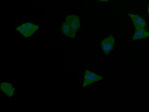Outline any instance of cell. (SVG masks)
<instances>
[{
	"label": "cell",
	"mask_w": 149,
	"mask_h": 112,
	"mask_svg": "<svg viewBox=\"0 0 149 112\" xmlns=\"http://www.w3.org/2000/svg\"><path fill=\"white\" fill-rule=\"evenodd\" d=\"M84 74L85 77L82 86L83 88L91 84L102 80L103 79L101 76L97 75L93 72H91L87 70H85Z\"/></svg>",
	"instance_id": "7a4b0ae2"
},
{
	"label": "cell",
	"mask_w": 149,
	"mask_h": 112,
	"mask_svg": "<svg viewBox=\"0 0 149 112\" xmlns=\"http://www.w3.org/2000/svg\"><path fill=\"white\" fill-rule=\"evenodd\" d=\"M1 90L8 97H11L14 94V89L10 83L3 82L1 84Z\"/></svg>",
	"instance_id": "52a82bcc"
},
{
	"label": "cell",
	"mask_w": 149,
	"mask_h": 112,
	"mask_svg": "<svg viewBox=\"0 0 149 112\" xmlns=\"http://www.w3.org/2000/svg\"><path fill=\"white\" fill-rule=\"evenodd\" d=\"M99 1H108L109 0H99Z\"/></svg>",
	"instance_id": "9c48e42d"
},
{
	"label": "cell",
	"mask_w": 149,
	"mask_h": 112,
	"mask_svg": "<svg viewBox=\"0 0 149 112\" xmlns=\"http://www.w3.org/2000/svg\"></svg>",
	"instance_id": "8fae6325"
},
{
	"label": "cell",
	"mask_w": 149,
	"mask_h": 112,
	"mask_svg": "<svg viewBox=\"0 0 149 112\" xmlns=\"http://www.w3.org/2000/svg\"><path fill=\"white\" fill-rule=\"evenodd\" d=\"M148 13L149 14V3L148 6Z\"/></svg>",
	"instance_id": "30bf717a"
},
{
	"label": "cell",
	"mask_w": 149,
	"mask_h": 112,
	"mask_svg": "<svg viewBox=\"0 0 149 112\" xmlns=\"http://www.w3.org/2000/svg\"><path fill=\"white\" fill-rule=\"evenodd\" d=\"M115 40L113 36L110 35L102 40L101 44L102 48L105 54H108L112 49Z\"/></svg>",
	"instance_id": "277c9868"
},
{
	"label": "cell",
	"mask_w": 149,
	"mask_h": 112,
	"mask_svg": "<svg viewBox=\"0 0 149 112\" xmlns=\"http://www.w3.org/2000/svg\"><path fill=\"white\" fill-rule=\"evenodd\" d=\"M128 15L132 20L136 30L145 29L146 23L143 18L132 13H128Z\"/></svg>",
	"instance_id": "3957f363"
},
{
	"label": "cell",
	"mask_w": 149,
	"mask_h": 112,
	"mask_svg": "<svg viewBox=\"0 0 149 112\" xmlns=\"http://www.w3.org/2000/svg\"><path fill=\"white\" fill-rule=\"evenodd\" d=\"M149 37V32L145 29L136 30L132 36V40H135L138 39H143Z\"/></svg>",
	"instance_id": "ba28073f"
},
{
	"label": "cell",
	"mask_w": 149,
	"mask_h": 112,
	"mask_svg": "<svg viewBox=\"0 0 149 112\" xmlns=\"http://www.w3.org/2000/svg\"><path fill=\"white\" fill-rule=\"evenodd\" d=\"M61 30L64 35L72 38H74L76 35V32L66 21L63 24Z\"/></svg>",
	"instance_id": "8992f818"
},
{
	"label": "cell",
	"mask_w": 149,
	"mask_h": 112,
	"mask_svg": "<svg viewBox=\"0 0 149 112\" xmlns=\"http://www.w3.org/2000/svg\"><path fill=\"white\" fill-rule=\"evenodd\" d=\"M38 25L31 22L23 24L16 28V30L26 38H28L33 35L38 30Z\"/></svg>",
	"instance_id": "6da1fadb"
},
{
	"label": "cell",
	"mask_w": 149,
	"mask_h": 112,
	"mask_svg": "<svg viewBox=\"0 0 149 112\" xmlns=\"http://www.w3.org/2000/svg\"><path fill=\"white\" fill-rule=\"evenodd\" d=\"M65 19L66 22L76 32L80 25L79 17L75 15H70L66 17Z\"/></svg>",
	"instance_id": "5b68a950"
}]
</instances>
